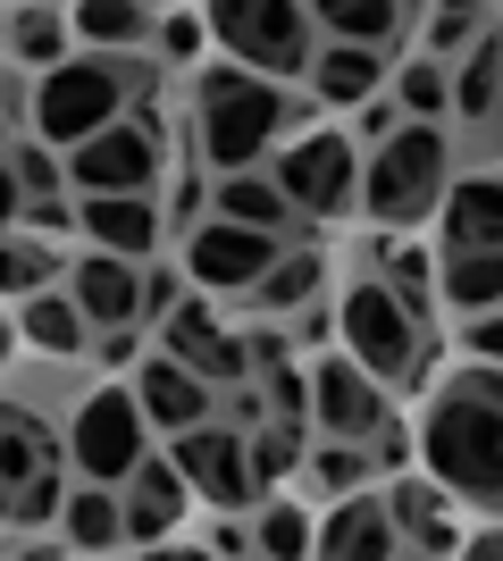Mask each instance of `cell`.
<instances>
[{"label": "cell", "mask_w": 503, "mask_h": 561, "mask_svg": "<svg viewBox=\"0 0 503 561\" xmlns=\"http://www.w3.org/2000/svg\"><path fill=\"white\" fill-rule=\"evenodd\" d=\"M420 461L436 469V486L461 503L503 512V369H470L428 402L420 420Z\"/></svg>", "instance_id": "6da1fadb"}, {"label": "cell", "mask_w": 503, "mask_h": 561, "mask_svg": "<svg viewBox=\"0 0 503 561\" xmlns=\"http://www.w3.org/2000/svg\"><path fill=\"white\" fill-rule=\"evenodd\" d=\"M193 126H202V160L227 176V168H261L277 142H286L294 110H286V84L261 68H243V59H227V68L202 76V101H193Z\"/></svg>", "instance_id": "7a4b0ae2"}, {"label": "cell", "mask_w": 503, "mask_h": 561, "mask_svg": "<svg viewBox=\"0 0 503 561\" xmlns=\"http://www.w3.org/2000/svg\"><path fill=\"white\" fill-rule=\"evenodd\" d=\"M135 59H118V50H84V59H59V68H43V84H34V135L59 142V151H76L84 135H101V126H118L126 101H135Z\"/></svg>", "instance_id": "3957f363"}, {"label": "cell", "mask_w": 503, "mask_h": 561, "mask_svg": "<svg viewBox=\"0 0 503 561\" xmlns=\"http://www.w3.org/2000/svg\"><path fill=\"white\" fill-rule=\"evenodd\" d=\"M445 185H454V142L436 135L428 117H403V126H395V135L369 151L361 210L386 218V227H420V218H436Z\"/></svg>", "instance_id": "277c9868"}, {"label": "cell", "mask_w": 503, "mask_h": 561, "mask_svg": "<svg viewBox=\"0 0 503 561\" xmlns=\"http://www.w3.org/2000/svg\"><path fill=\"white\" fill-rule=\"evenodd\" d=\"M202 25H210V43L227 59H243L261 76H311V59H319L311 0H210Z\"/></svg>", "instance_id": "5b68a950"}, {"label": "cell", "mask_w": 503, "mask_h": 561, "mask_svg": "<svg viewBox=\"0 0 503 561\" xmlns=\"http://www.w3.org/2000/svg\"><path fill=\"white\" fill-rule=\"evenodd\" d=\"M420 310L395 294L386 277H361V285H344V302H335V335H344V352H353L369 377H386V386H403V377H420Z\"/></svg>", "instance_id": "8992f818"}, {"label": "cell", "mask_w": 503, "mask_h": 561, "mask_svg": "<svg viewBox=\"0 0 503 561\" xmlns=\"http://www.w3.org/2000/svg\"><path fill=\"white\" fill-rule=\"evenodd\" d=\"M268 176H277L311 218L361 210V142L344 135V126H302V135H286L277 160H268Z\"/></svg>", "instance_id": "52a82bcc"}, {"label": "cell", "mask_w": 503, "mask_h": 561, "mask_svg": "<svg viewBox=\"0 0 503 561\" xmlns=\"http://www.w3.org/2000/svg\"><path fill=\"white\" fill-rule=\"evenodd\" d=\"M144 394L135 386H93V394L76 402V427H68V453L84 478H101V486H126L135 478V461H144Z\"/></svg>", "instance_id": "ba28073f"}, {"label": "cell", "mask_w": 503, "mask_h": 561, "mask_svg": "<svg viewBox=\"0 0 503 561\" xmlns=\"http://www.w3.org/2000/svg\"><path fill=\"white\" fill-rule=\"evenodd\" d=\"M160 185V135L151 117H118L68 151V193H151Z\"/></svg>", "instance_id": "9c48e42d"}, {"label": "cell", "mask_w": 503, "mask_h": 561, "mask_svg": "<svg viewBox=\"0 0 503 561\" xmlns=\"http://www.w3.org/2000/svg\"><path fill=\"white\" fill-rule=\"evenodd\" d=\"M277 252H286V234L236 227V218H202V227L185 234V277L202 285V294H252Z\"/></svg>", "instance_id": "30bf717a"}, {"label": "cell", "mask_w": 503, "mask_h": 561, "mask_svg": "<svg viewBox=\"0 0 503 561\" xmlns=\"http://www.w3.org/2000/svg\"><path fill=\"white\" fill-rule=\"evenodd\" d=\"M168 453L185 461L193 494H202V503H218V512H243V503L261 494V469H252V436H236V427L202 420V427H185V436H168Z\"/></svg>", "instance_id": "8fae6325"}, {"label": "cell", "mask_w": 503, "mask_h": 561, "mask_svg": "<svg viewBox=\"0 0 503 561\" xmlns=\"http://www.w3.org/2000/svg\"><path fill=\"white\" fill-rule=\"evenodd\" d=\"M311 420H319V436L369 445V436L386 427V377H369L353 352L319 360V377H311Z\"/></svg>", "instance_id": "7c38bea8"}, {"label": "cell", "mask_w": 503, "mask_h": 561, "mask_svg": "<svg viewBox=\"0 0 503 561\" xmlns=\"http://www.w3.org/2000/svg\"><path fill=\"white\" fill-rule=\"evenodd\" d=\"M160 352L193 360L210 386H243V377H252V344H243V335H227V319H218L210 302H193V294L160 319Z\"/></svg>", "instance_id": "4fadbf2b"}, {"label": "cell", "mask_w": 503, "mask_h": 561, "mask_svg": "<svg viewBox=\"0 0 503 561\" xmlns=\"http://www.w3.org/2000/svg\"><path fill=\"white\" fill-rule=\"evenodd\" d=\"M135 394H144V420L168 427V436H185V427L218 420V386L193 360H176V352H151L144 369H135Z\"/></svg>", "instance_id": "5bb4252c"}, {"label": "cell", "mask_w": 503, "mask_h": 561, "mask_svg": "<svg viewBox=\"0 0 503 561\" xmlns=\"http://www.w3.org/2000/svg\"><path fill=\"white\" fill-rule=\"evenodd\" d=\"M68 294L84 302L93 328H144V268H135L126 252L84 243V260H68Z\"/></svg>", "instance_id": "9a60e30c"}, {"label": "cell", "mask_w": 503, "mask_h": 561, "mask_svg": "<svg viewBox=\"0 0 503 561\" xmlns=\"http://www.w3.org/2000/svg\"><path fill=\"white\" fill-rule=\"evenodd\" d=\"M76 227H84V243L126 252V260L160 252V202H151V193H84V202H76Z\"/></svg>", "instance_id": "2e32d148"}, {"label": "cell", "mask_w": 503, "mask_h": 561, "mask_svg": "<svg viewBox=\"0 0 503 561\" xmlns=\"http://www.w3.org/2000/svg\"><path fill=\"white\" fill-rule=\"evenodd\" d=\"M311 553H328V561H386V553H403V537H395V512L361 486V494H335V512L319 519Z\"/></svg>", "instance_id": "e0dca14e"}, {"label": "cell", "mask_w": 503, "mask_h": 561, "mask_svg": "<svg viewBox=\"0 0 503 561\" xmlns=\"http://www.w3.org/2000/svg\"><path fill=\"white\" fill-rule=\"evenodd\" d=\"M445 252H503V176H454L436 202Z\"/></svg>", "instance_id": "ac0fdd59"}, {"label": "cell", "mask_w": 503, "mask_h": 561, "mask_svg": "<svg viewBox=\"0 0 503 561\" xmlns=\"http://www.w3.org/2000/svg\"><path fill=\"white\" fill-rule=\"evenodd\" d=\"M386 84H395V59H386L378 43H328L311 59V93L328 101V110H361V101H378Z\"/></svg>", "instance_id": "d6986e66"}, {"label": "cell", "mask_w": 503, "mask_h": 561, "mask_svg": "<svg viewBox=\"0 0 503 561\" xmlns=\"http://www.w3.org/2000/svg\"><path fill=\"white\" fill-rule=\"evenodd\" d=\"M18 335L43 352V360H76V352H93V319H84V302H76L68 285H43V294H25Z\"/></svg>", "instance_id": "ffe728a7"}, {"label": "cell", "mask_w": 503, "mask_h": 561, "mask_svg": "<svg viewBox=\"0 0 503 561\" xmlns=\"http://www.w3.org/2000/svg\"><path fill=\"white\" fill-rule=\"evenodd\" d=\"M210 202H218V218H236V227H268V234H286L294 218H302V202H294L268 168H227L210 185Z\"/></svg>", "instance_id": "44dd1931"}, {"label": "cell", "mask_w": 503, "mask_h": 561, "mask_svg": "<svg viewBox=\"0 0 503 561\" xmlns=\"http://www.w3.org/2000/svg\"><path fill=\"white\" fill-rule=\"evenodd\" d=\"M59 537H68L76 553H118L126 545V494L101 486V478H84V486L59 503Z\"/></svg>", "instance_id": "7402d4cb"}, {"label": "cell", "mask_w": 503, "mask_h": 561, "mask_svg": "<svg viewBox=\"0 0 503 561\" xmlns=\"http://www.w3.org/2000/svg\"><path fill=\"white\" fill-rule=\"evenodd\" d=\"M386 512H395V537H403L411 553H461V528L445 519V486L403 478V486L386 494Z\"/></svg>", "instance_id": "603a6c76"}, {"label": "cell", "mask_w": 503, "mask_h": 561, "mask_svg": "<svg viewBox=\"0 0 503 561\" xmlns=\"http://www.w3.org/2000/svg\"><path fill=\"white\" fill-rule=\"evenodd\" d=\"M68 25H76V43H84V50H135V43L160 34L144 0H68Z\"/></svg>", "instance_id": "cb8c5ba5"}, {"label": "cell", "mask_w": 503, "mask_h": 561, "mask_svg": "<svg viewBox=\"0 0 503 561\" xmlns=\"http://www.w3.org/2000/svg\"><path fill=\"white\" fill-rule=\"evenodd\" d=\"M311 18H319V34L328 43H395L403 34V18H411V0H311Z\"/></svg>", "instance_id": "d4e9b609"}, {"label": "cell", "mask_w": 503, "mask_h": 561, "mask_svg": "<svg viewBox=\"0 0 503 561\" xmlns=\"http://www.w3.org/2000/svg\"><path fill=\"white\" fill-rule=\"evenodd\" d=\"M503 110V34H479V43L454 59V117L487 126Z\"/></svg>", "instance_id": "484cf974"}, {"label": "cell", "mask_w": 503, "mask_h": 561, "mask_svg": "<svg viewBox=\"0 0 503 561\" xmlns=\"http://www.w3.org/2000/svg\"><path fill=\"white\" fill-rule=\"evenodd\" d=\"M319 285H328V260H319V252H277V260H268V277L252 285L243 302L277 319V310H311V302H319Z\"/></svg>", "instance_id": "4316f807"}, {"label": "cell", "mask_w": 503, "mask_h": 561, "mask_svg": "<svg viewBox=\"0 0 503 561\" xmlns=\"http://www.w3.org/2000/svg\"><path fill=\"white\" fill-rule=\"evenodd\" d=\"M76 43V25L59 0H18V18H9V50H18L25 68H59Z\"/></svg>", "instance_id": "83f0119b"}, {"label": "cell", "mask_w": 503, "mask_h": 561, "mask_svg": "<svg viewBox=\"0 0 503 561\" xmlns=\"http://www.w3.org/2000/svg\"><path fill=\"white\" fill-rule=\"evenodd\" d=\"M445 302L470 319V310H495L503 302V252H445Z\"/></svg>", "instance_id": "f1b7e54d"}, {"label": "cell", "mask_w": 503, "mask_h": 561, "mask_svg": "<svg viewBox=\"0 0 503 561\" xmlns=\"http://www.w3.org/2000/svg\"><path fill=\"white\" fill-rule=\"evenodd\" d=\"M395 101H403V117H454V59H428V50H420V59H403V68H395Z\"/></svg>", "instance_id": "f546056e"}, {"label": "cell", "mask_w": 503, "mask_h": 561, "mask_svg": "<svg viewBox=\"0 0 503 561\" xmlns=\"http://www.w3.org/2000/svg\"><path fill=\"white\" fill-rule=\"evenodd\" d=\"M479 34H495V25H487V0H436L428 9V59H461Z\"/></svg>", "instance_id": "4dcf8cb0"}, {"label": "cell", "mask_w": 503, "mask_h": 561, "mask_svg": "<svg viewBox=\"0 0 503 561\" xmlns=\"http://www.w3.org/2000/svg\"><path fill=\"white\" fill-rule=\"evenodd\" d=\"M319 545V519L294 512V503H268L261 519H252V553H277V561H302Z\"/></svg>", "instance_id": "1f68e13d"}, {"label": "cell", "mask_w": 503, "mask_h": 561, "mask_svg": "<svg viewBox=\"0 0 503 561\" xmlns=\"http://www.w3.org/2000/svg\"><path fill=\"white\" fill-rule=\"evenodd\" d=\"M9 168H18L25 202H50V193H68V151H59V142H43V135L9 142Z\"/></svg>", "instance_id": "d6a6232c"}, {"label": "cell", "mask_w": 503, "mask_h": 561, "mask_svg": "<svg viewBox=\"0 0 503 561\" xmlns=\"http://www.w3.org/2000/svg\"><path fill=\"white\" fill-rule=\"evenodd\" d=\"M302 469H311V486H319V494H361V486H369V445L319 436V453H311Z\"/></svg>", "instance_id": "836d02e7"}, {"label": "cell", "mask_w": 503, "mask_h": 561, "mask_svg": "<svg viewBox=\"0 0 503 561\" xmlns=\"http://www.w3.org/2000/svg\"><path fill=\"white\" fill-rule=\"evenodd\" d=\"M252 469H261V486H286L294 469H302V420H261L252 427Z\"/></svg>", "instance_id": "e575fe53"}, {"label": "cell", "mask_w": 503, "mask_h": 561, "mask_svg": "<svg viewBox=\"0 0 503 561\" xmlns=\"http://www.w3.org/2000/svg\"><path fill=\"white\" fill-rule=\"evenodd\" d=\"M59 503H68V494H59V478H50V469H34V478H9V486H0V512L18 519V528L59 519Z\"/></svg>", "instance_id": "d590c367"}, {"label": "cell", "mask_w": 503, "mask_h": 561, "mask_svg": "<svg viewBox=\"0 0 503 561\" xmlns=\"http://www.w3.org/2000/svg\"><path fill=\"white\" fill-rule=\"evenodd\" d=\"M386 285H395V294H403V302L420 310V319H428V285H436V260H428V252H411V243H395V252H386Z\"/></svg>", "instance_id": "8d00e7d4"}, {"label": "cell", "mask_w": 503, "mask_h": 561, "mask_svg": "<svg viewBox=\"0 0 503 561\" xmlns=\"http://www.w3.org/2000/svg\"><path fill=\"white\" fill-rule=\"evenodd\" d=\"M261 394H268V411H277V420H311V386H302L286 360H268V369H261Z\"/></svg>", "instance_id": "74e56055"}, {"label": "cell", "mask_w": 503, "mask_h": 561, "mask_svg": "<svg viewBox=\"0 0 503 561\" xmlns=\"http://www.w3.org/2000/svg\"><path fill=\"white\" fill-rule=\"evenodd\" d=\"M461 344H470V360L503 369V302H495V310H470V328H461Z\"/></svg>", "instance_id": "f35d334b"}, {"label": "cell", "mask_w": 503, "mask_h": 561, "mask_svg": "<svg viewBox=\"0 0 503 561\" xmlns=\"http://www.w3.org/2000/svg\"><path fill=\"white\" fill-rule=\"evenodd\" d=\"M176 302H185V277H176V268H151L144 277V319H168Z\"/></svg>", "instance_id": "ab89813d"}, {"label": "cell", "mask_w": 503, "mask_h": 561, "mask_svg": "<svg viewBox=\"0 0 503 561\" xmlns=\"http://www.w3.org/2000/svg\"><path fill=\"white\" fill-rule=\"evenodd\" d=\"M25 218V185H18V168H9V151H0V234Z\"/></svg>", "instance_id": "60d3db41"}, {"label": "cell", "mask_w": 503, "mask_h": 561, "mask_svg": "<svg viewBox=\"0 0 503 561\" xmlns=\"http://www.w3.org/2000/svg\"><path fill=\"white\" fill-rule=\"evenodd\" d=\"M210 553H252V519H236V512H227V519L210 528Z\"/></svg>", "instance_id": "b9f144b4"}, {"label": "cell", "mask_w": 503, "mask_h": 561, "mask_svg": "<svg viewBox=\"0 0 503 561\" xmlns=\"http://www.w3.org/2000/svg\"><path fill=\"white\" fill-rule=\"evenodd\" d=\"M151 43H160V50H176V59H193V50H202V25H185V18H168L160 34H151Z\"/></svg>", "instance_id": "7bdbcfd3"}, {"label": "cell", "mask_w": 503, "mask_h": 561, "mask_svg": "<svg viewBox=\"0 0 503 561\" xmlns=\"http://www.w3.org/2000/svg\"><path fill=\"white\" fill-rule=\"evenodd\" d=\"M461 553H470V561H503V528H479V537H461Z\"/></svg>", "instance_id": "ee69618b"}, {"label": "cell", "mask_w": 503, "mask_h": 561, "mask_svg": "<svg viewBox=\"0 0 503 561\" xmlns=\"http://www.w3.org/2000/svg\"><path fill=\"white\" fill-rule=\"evenodd\" d=\"M18 344H25V335H18V319H0V360H9Z\"/></svg>", "instance_id": "f6af8a7d"}, {"label": "cell", "mask_w": 503, "mask_h": 561, "mask_svg": "<svg viewBox=\"0 0 503 561\" xmlns=\"http://www.w3.org/2000/svg\"><path fill=\"white\" fill-rule=\"evenodd\" d=\"M0 142H9V110H0Z\"/></svg>", "instance_id": "bcb514c9"}, {"label": "cell", "mask_w": 503, "mask_h": 561, "mask_svg": "<svg viewBox=\"0 0 503 561\" xmlns=\"http://www.w3.org/2000/svg\"><path fill=\"white\" fill-rule=\"evenodd\" d=\"M495 126H503V110H495Z\"/></svg>", "instance_id": "7dc6e473"}]
</instances>
